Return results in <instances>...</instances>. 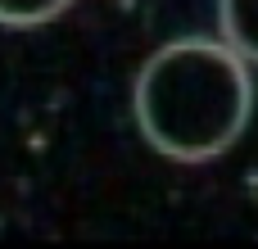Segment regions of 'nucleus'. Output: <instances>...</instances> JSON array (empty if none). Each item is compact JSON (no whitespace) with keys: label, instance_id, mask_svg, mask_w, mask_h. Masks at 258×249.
I'll return each instance as SVG.
<instances>
[{"label":"nucleus","instance_id":"nucleus-1","mask_svg":"<svg viewBox=\"0 0 258 249\" xmlns=\"http://www.w3.org/2000/svg\"><path fill=\"white\" fill-rule=\"evenodd\" d=\"M132 109L141 136L159 154L177 163L218 159L240 141L254 113L249 59L227 41L177 36L141 64Z\"/></svg>","mask_w":258,"mask_h":249},{"label":"nucleus","instance_id":"nucleus-2","mask_svg":"<svg viewBox=\"0 0 258 249\" xmlns=\"http://www.w3.org/2000/svg\"><path fill=\"white\" fill-rule=\"evenodd\" d=\"M218 23H222V41L258 64V0H218Z\"/></svg>","mask_w":258,"mask_h":249},{"label":"nucleus","instance_id":"nucleus-3","mask_svg":"<svg viewBox=\"0 0 258 249\" xmlns=\"http://www.w3.org/2000/svg\"><path fill=\"white\" fill-rule=\"evenodd\" d=\"M73 0H0V23L5 27H41L54 14H63Z\"/></svg>","mask_w":258,"mask_h":249}]
</instances>
